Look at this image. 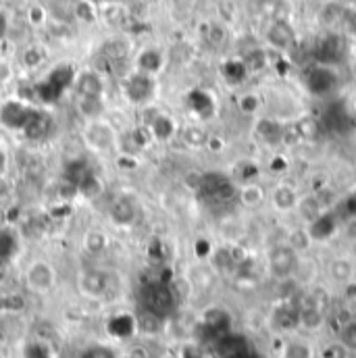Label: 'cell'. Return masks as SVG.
Returning a JSON list of instances; mask_svg holds the SVG:
<instances>
[{"instance_id": "obj_27", "label": "cell", "mask_w": 356, "mask_h": 358, "mask_svg": "<svg viewBox=\"0 0 356 358\" xmlns=\"http://www.w3.org/2000/svg\"><path fill=\"white\" fill-rule=\"evenodd\" d=\"M84 358H115V355H113L108 348H102V346H100V348H92V350H88Z\"/></svg>"}, {"instance_id": "obj_32", "label": "cell", "mask_w": 356, "mask_h": 358, "mask_svg": "<svg viewBox=\"0 0 356 358\" xmlns=\"http://www.w3.org/2000/svg\"><path fill=\"white\" fill-rule=\"evenodd\" d=\"M355 267H356V257H355Z\"/></svg>"}, {"instance_id": "obj_11", "label": "cell", "mask_w": 356, "mask_h": 358, "mask_svg": "<svg viewBox=\"0 0 356 358\" xmlns=\"http://www.w3.org/2000/svg\"><path fill=\"white\" fill-rule=\"evenodd\" d=\"M161 67H163V55L157 48H144L136 57V71H140V73L155 76L161 71Z\"/></svg>"}, {"instance_id": "obj_3", "label": "cell", "mask_w": 356, "mask_h": 358, "mask_svg": "<svg viewBox=\"0 0 356 358\" xmlns=\"http://www.w3.org/2000/svg\"><path fill=\"white\" fill-rule=\"evenodd\" d=\"M300 263V257L287 246V244H281V246H275L267 257V271L271 277H275L277 281H285V279H292L296 267Z\"/></svg>"}, {"instance_id": "obj_7", "label": "cell", "mask_w": 356, "mask_h": 358, "mask_svg": "<svg viewBox=\"0 0 356 358\" xmlns=\"http://www.w3.org/2000/svg\"><path fill=\"white\" fill-rule=\"evenodd\" d=\"M76 92L80 98H102L104 94V82L98 71H82L76 76Z\"/></svg>"}, {"instance_id": "obj_19", "label": "cell", "mask_w": 356, "mask_h": 358, "mask_svg": "<svg viewBox=\"0 0 356 358\" xmlns=\"http://www.w3.org/2000/svg\"><path fill=\"white\" fill-rule=\"evenodd\" d=\"M108 244V238L100 231H88L84 238V248L88 252H102Z\"/></svg>"}, {"instance_id": "obj_13", "label": "cell", "mask_w": 356, "mask_h": 358, "mask_svg": "<svg viewBox=\"0 0 356 358\" xmlns=\"http://www.w3.org/2000/svg\"><path fill=\"white\" fill-rule=\"evenodd\" d=\"M296 210L300 213V219H302L304 223H315V221L323 215V206H321V202L317 200V196L300 198Z\"/></svg>"}, {"instance_id": "obj_6", "label": "cell", "mask_w": 356, "mask_h": 358, "mask_svg": "<svg viewBox=\"0 0 356 358\" xmlns=\"http://www.w3.org/2000/svg\"><path fill=\"white\" fill-rule=\"evenodd\" d=\"M269 200H271V206H273L277 213L287 215V213L296 210L300 196H298V192H296L292 185H287V183H277V185L269 192Z\"/></svg>"}, {"instance_id": "obj_8", "label": "cell", "mask_w": 356, "mask_h": 358, "mask_svg": "<svg viewBox=\"0 0 356 358\" xmlns=\"http://www.w3.org/2000/svg\"><path fill=\"white\" fill-rule=\"evenodd\" d=\"M238 198H240V204H242L244 208H250V210H252V208H259V206L265 204L269 194L261 183L250 181V183H244V185L240 187Z\"/></svg>"}, {"instance_id": "obj_26", "label": "cell", "mask_w": 356, "mask_h": 358, "mask_svg": "<svg viewBox=\"0 0 356 358\" xmlns=\"http://www.w3.org/2000/svg\"><path fill=\"white\" fill-rule=\"evenodd\" d=\"M300 134L302 136H306V138H313L315 134H317V123L313 121V119H304L302 123H300Z\"/></svg>"}, {"instance_id": "obj_2", "label": "cell", "mask_w": 356, "mask_h": 358, "mask_svg": "<svg viewBox=\"0 0 356 358\" xmlns=\"http://www.w3.org/2000/svg\"><path fill=\"white\" fill-rule=\"evenodd\" d=\"M25 285L29 292L34 294H48L55 289L57 285V279H59V273H57V267L50 263V261H44V259H38V261H31L27 268H25Z\"/></svg>"}, {"instance_id": "obj_17", "label": "cell", "mask_w": 356, "mask_h": 358, "mask_svg": "<svg viewBox=\"0 0 356 358\" xmlns=\"http://www.w3.org/2000/svg\"><path fill=\"white\" fill-rule=\"evenodd\" d=\"M104 55L113 61V63H119V61H125L127 55H129V46L127 42L123 40H111L104 44Z\"/></svg>"}, {"instance_id": "obj_23", "label": "cell", "mask_w": 356, "mask_h": 358, "mask_svg": "<svg viewBox=\"0 0 356 358\" xmlns=\"http://www.w3.org/2000/svg\"><path fill=\"white\" fill-rule=\"evenodd\" d=\"M240 108H242L244 113H248V115L257 113V108H259V98H257L255 94H246V96H242V100H240Z\"/></svg>"}, {"instance_id": "obj_31", "label": "cell", "mask_w": 356, "mask_h": 358, "mask_svg": "<svg viewBox=\"0 0 356 358\" xmlns=\"http://www.w3.org/2000/svg\"><path fill=\"white\" fill-rule=\"evenodd\" d=\"M353 252H355V257H356V238H355V242H353Z\"/></svg>"}, {"instance_id": "obj_16", "label": "cell", "mask_w": 356, "mask_h": 358, "mask_svg": "<svg viewBox=\"0 0 356 358\" xmlns=\"http://www.w3.org/2000/svg\"><path fill=\"white\" fill-rule=\"evenodd\" d=\"M281 358H313V348L302 340H290L281 350Z\"/></svg>"}, {"instance_id": "obj_28", "label": "cell", "mask_w": 356, "mask_h": 358, "mask_svg": "<svg viewBox=\"0 0 356 358\" xmlns=\"http://www.w3.org/2000/svg\"><path fill=\"white\" fill-rule=\"evenodd\" d=\"M223 36H225L223 27H219V25H211V29H208V40H211V42L219 44V42H223Z\"/></svg>"}, {"instance_id": "obj_1", "label": "cell", "mask_w": 356, "mask_h": 358, "mask_svg": "<svg viewBox=\"0 0 356 358\" xmlns=\"http://www.w3.org/2000/svg\"><path fill=\"white\" fill-rule=\"evenodd\" d=\"M82 138H84L86 146L94 152H111L117 148V142H119L117 129L106 119L86 121Z\"/></svg>"}, {"instance_id": "obj_29", "label": "cell", "mask_w": 356, "mask_h": 358, "mask_svg": "<svg viewBox=\"0 0 356 358\" xmlns=\"http://www.w3.org/2000/svg\"><path fill=\"white\" fill-rule=\"evenodd\" d=\"M10 183H8V179L0 178V198H6V196H10Z\"/></svg>"}, {"instance_id": "obj_4", "label": "cell", "mask_w": 356, "mask_h": 358, "mask_svg": "<svg viewBox=\"0 0 356 358\" xmlns=\"http://www.w3.org/2000/svg\"><path fill=\"white\" fill-rule=\"evenodd\" d=\"M155 94V80L152 76L134 71L127 76L125 80V96L129 98V102L134 104H146Z\"/></svg>"}, {"instance_id": "obj_10", "label": "cell", "mask_w": 356, "mask_h": 358, "mask_svg": "<svg viewBox=\"0 0 356 358\" xmlns=\"http://www.w3.org/2000/svg\"><path fill=\"white\" fill-rule=\"evenodd\" d=\"M267 38L275 48L283 50V48H290L294 44V29H292V25L285 19H277L269 27Z\"/></svg>"}, {"instance_id": "obj_20", "label": "cell", "mask_w": 356, "mask_h": 358, "mask_svg": "<svg viewBox=\"0 0 356 358\" xmlns=\"http://www.w3.org/2000/svg\"><path fill=\"white\" fill-rule=\"evenodd\" d=\"M340 344L346 350H356V319L348 323L344 329H340Z\"/></svg>"}, {"instance_id": "obj_15", "label": "cell", "mask_w": 356, "mask_h": 358, "mask_svg": "<svg viewBox=\"0 0 356 358\" xmlns=\"http://www.w3.org/2000/svg\"><path fill=\"white\" fill-rule=\"evenodd\" d=\"M78 110L82 113V117H86V121L102 119L104 102H102V98H80L78 100Z\"/></svg>"}, {"instance_id": "obj_14", "label": "cell", "mask_w": 356, "mask_h": 358, "mask_svg": "<svg viewBox=\"0 0 356 358\" xmlns=\"http://www.w3.org/2000/svg\"><path fill=\"white\" fill-rule=\"evenodd\" d=\"M287 246H290L298 257L304 255V252L311 250V246H313V236H311V231L304 229V227L292 229V231L287 234Z\"/></svg>"}, {"instance_id": "obj_9", "label": "cell", "mask_w": 356, "mask_h": 358, "mask_svg": "<svg viewBox=\"0 0 356 358\" xmlns=\"http://www.w3.org/2000/svg\"><path fill=\"white\" fill-rule=\"evenodd\" d=\"M356 267H355V259L350 257H336L332 263H329V277L340 283V285H346L350 281H355Z\"/></svg>"}, {"instance_id": "obj_22", "label": "cell", "mask_w": 356, "mask_h": 358, "mask_svg": "<svg viewBox=\"0 0 356 358\" xmlns=\"http://www.w3.org/2000/svg\"><path fill=\"white\" fill-rule=\"evenodd\" d=\"M15 80V67L10 65V61L0 59V88L8 86Z\"/></svg>"}, {"instance_id": "obj_24", "label": "cell", "mask_w": 356, "mask_h": 358, "mask_svg": "<svg viewBox=\"0 0 356 358\" xmlns=\"http://www.w3.org/2000/svg\"><path fill=\"white\" fill-rule=\"evenodd\" d=\"M27 15H29V23L31 25H42L46 21V10L42 6H31Z\"/></svg>"}, {"instance_id": "obj_18", "label": "cell", "mask_w": 356, "mask_h": 358, "mask_svg": "<svg viewBox=\"0 0 356 358\" xmlns=\"http://www.w3.org/2000/svg\"><path fill=\"white\" fill-rule=\"evenodd\" d=\"M181 138H183V142H185V144H190V146H194V148H200V146H204V144H206L208 134H206L202 127L190 125V127H185V129L181 131Z\"/></svg>"}, {"instance_id": "obj_12", "label": "cell", "mask_w": 356, "mask_h": 358, "mask_svg": "<svg viewBox=\"0 0 356 358\" xmlns=\"http://www.w3.org/2000/svg\"><path fill=\"white\" fill-rule=\"evenodd\" d=\"M148 131L157 138V140H169L173 134H176V123L171 117L163 115V113H157L150 123H148Z\"/></svg>"}, {"instance_id": "obj_21", "label": "cell", "mask_w": 356, "mask_h": 358, "mask_svg": "<svg viewBox=\"0 0 356 358\" xmlns=\"http://www.w3.org/2000/svg\"><path fill=\"white\" fill-rule=\"evenodd\" d=\"M23 65L27 67V69H36V67H40L42 65V61H44V55H42V50L38 48V46H31V48H27L25 52H23Z\"/></svg>"}, {"instance_id": "obj_25", "label": "cell", "mask_w": 356, "mask_h": 358, "mask_svg": "<svg viewBox=\"0 0 356 358\" xmlns=\"http://www.w3.org/2000/svg\"><path fill=\"white\" fill-rule=\"evenodd\" d=\"M211 152H223L225 150V142L221 140V138H217V136H208V140H206V144H204Z\"/></svg>"}, {"instance_id": "obj_5", "label": "cell", "mask_w": 356, "mask_h": 358, "mask_svg": "<svg viewBox=\"0 0 356 358\" xmlns=\"http://www.w3.org/2000/svg\"><path fill=\"white\" fill-rule=\"evenodd\" d=\"M108 275L100 268H88L80 275L78 279V287H80V294L92 298V300H98L106 294L108 289Z\"/></svg>"}, {"instance_id": "obj_30", "label": "cell", "mask_w": 356, "mask_h": 358, "mask_svg": "<svg viewBox=\"0 0 356 358\" xmlns=\"http://www.w3.org/2000/svg\"><path fill=\"white\" fill-rule=\"evenodd\" d=\"M6 31H8V19H6V15L0 10V40L6 36Z\"/></svg>"}]
</instances>
